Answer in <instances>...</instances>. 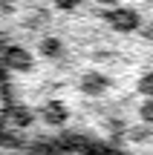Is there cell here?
Returning <instances> with one entry per match:
<instances>
[{
	"mask_svg": "<svg viewBox=\"0 0 153 155\" xmlns=\"http://www.w3.org/2000/svg\"><path fill=\"white\" fill-rule=\"evenodd\" d=\"M29 155H124L121 150H113V147L104 144H92V141H49V144L35 147Z\"/></svg>",
	"mask_w": 153,
	"mask_h": 155,
	"instance_id": "cell-1",
	"label": "cell"
}]
</instances>
